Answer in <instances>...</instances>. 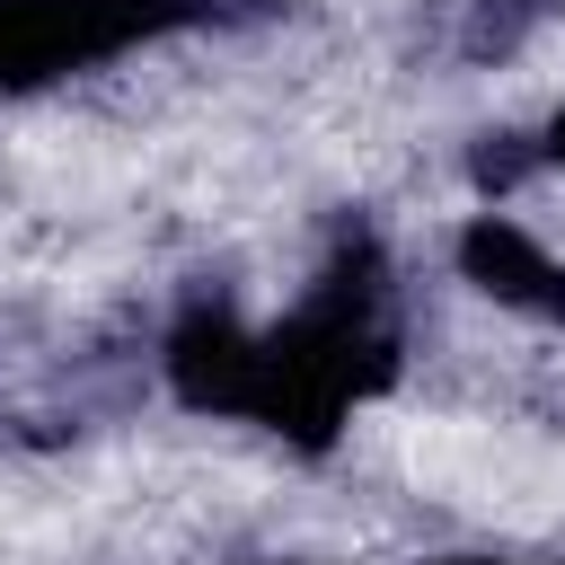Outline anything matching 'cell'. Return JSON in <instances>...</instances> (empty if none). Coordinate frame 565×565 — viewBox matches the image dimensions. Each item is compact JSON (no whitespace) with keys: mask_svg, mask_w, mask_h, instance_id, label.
I'll return each mask as SVG.
<instances>
[{"mask_svg":"<svg viewBox=\"0 0 565 565\" xmlns=\"http://www.w3.org/2000/svg\"><path fill=\"white\" fill-rule=\"evenodd\" d=\"M177 397L212 406V415H256L291 441H327L344 424L353 397H371L397 371V335L380 309V265L371 247H353L274 335H247L221 309H194L168 344Z\"/></svg>","mask_w":565,"mask_h":565,"instance_id":"obj_1","label":"cell"},{"mask_svg":"<svg viewBox=\"0 0 565 565\" xmlns=\"http://www.w3.org/2000/svg\"><path fill=\"white\" fill-rule=\"evenodd\" d=\"M185 18H203V0H0V88H35L53 71L106 62Z\"/></svg>","mask_w":565,"mask_h":565,"instance_id":"obj_2","label":"cell"},{"mask_svg":"<svg viewBox=\"0 0 565 565\" xmlns=\"http://www.w3.org/2000/svg\"><path fill=\"white\" fill-rule=\"evenodd\" d=\"M459 265H468V282H486L494 300L539 309V318H565V265H556L521 221L477 212V221H468V238H459Z\"/></svg>","mask_w":565,"mask_h":565,"instance_id":"obj_3","label":"cell"},{"mask_svg":"<svg viewBox=\"0 0 565 565\" xmlns=\"http://www.w3.org/2000/svg\"><path fill=\"white\" fill-rule=\"evenodd\" d=\"M547 159H565V115H556V124H547Z\"/></svg>","mask_w":565,"mask_h":565,"instance_id":"obj_4","label":"cell"}]
</instances>
